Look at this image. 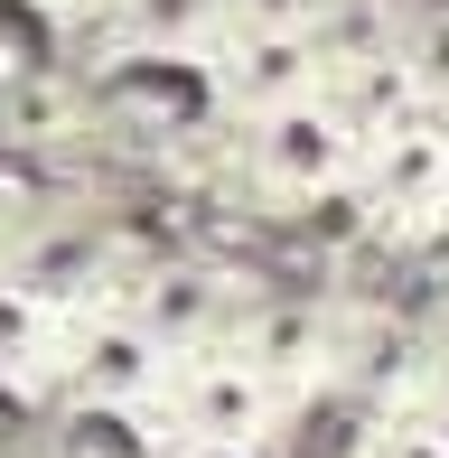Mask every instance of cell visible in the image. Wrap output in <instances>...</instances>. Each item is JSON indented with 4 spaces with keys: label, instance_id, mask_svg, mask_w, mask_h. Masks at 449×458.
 I'll return each mask as SVG.
<instances>
[{
    "label": "cell",
    "instance_id": "6da1fadb",
    "mask_svg": "<svg viewBox=\"0 0 449 458\" xmlns=\"http://www.w3.org/2000/svg\"><path fill=\"white\" fill-rule=\"evenodd\" d=\"M291 411V384H272L234 337L207 346V356H178L159 403L140 411V440L150 458H262Z\"/></svg>",
    "mask_w": 449,
    "mask_h": 458
},
{
    "label": "cell",
    "instance_id": "7a4b0ae2",
    "mask_svg": "<svg viewBox=\"0 0 449 458\" xmlns=\"http://www.w3.org/2000/svg\"><path fill=\"white\" fill-rule=\"evenodd\" d=\"M169 365L178 356L104 290V300L66 309V337H56V365H47V403L85 411V421H140L159 403V384H169Z\"/></svg>",
    "mask_w": 449,
    "mask_h": 458
},
{
    "label": "cell",
    "instance_id": "3957f363",
    "mask_svg": "<svg viewBox=\"0 0 449 458\" xmlns=\"http://www.w3.org/2000/svg\"><path fill=\"white\" fill-rule=\"evenodd\" d=\"M234 150H243V178H253L262 206H281V216H309V206H346V187H356V122L328 103V85L281 103V113L262 122H234Z\"/></svg>",
    "mask_w": 449,
    "mask_h": 458
},
{
    "label": "cell",
    "instance_id": "277c9868",
    "mask_svg": "<svg viewBox=\"0 0 449 458\" xmlns=\"http://www.w3.org/2000/svg\"><path fill=\"white\" fill-rule=\"evenodd\" d=\"M328 29H234V19H207L197 38V85L224 122H262L281 103L328 85Z\"/></svg>",
    "mask_w": 449,
    "mask_h": 458
},
{
    "label": "cell",
    "instance_id": "5b68a950",
    "mask_svg": "<svg viewBox=\"0 0 449 458\" xmlns=\"http://www.w3.org/2000/svg\"><path fill=\"white\" fill-rule=\"evenodd\" d=\"M346 206H356L375 234L421 243V234L449 216V131H440L431 113H412V122H394V131H375V140H365V159H356Z\"/></svg>",
    "mask_w": 449,
    "mask_h": 458
},
{
    "label": "cell",
    "instance_id": "8992f818",
    "mask_svg": "<svg viewBox=\"0 0 449 458\" xmlns=\"http://www.w3.org/2000/svg\"><path fill=\"white\" fill-rule=\"evenodd\" d=\"M113 300L131 309L140 327H150L169 356H207V346L234 337V318L253 300L234 290V272H216V262H188V253H169V262H150V272H122L113 281Z\"/></svg>",
    "mask_w": 449,
    "mask_h": 458
},
{
    "label": "cell",
    "instance_id": "52a82bcc",
    "mask_svg": "<svg viewBox=\"0 0 449 458\" xmlns=\"http://www.w3.org/2000/svg\"><path fill=\"white\" fill-rule=\"evenodd\" d=\"M56 337H66V309L47 290H29L0 262V384L10 393H38L47 403V365H56Z\"/></svg>",
    "mask_w": 449,
    "mask_h": 458
},
{
    "label": "cell",
    "instance_id": "ba28073f",
    "mask_svg": "<svg viewBox=\"0 0 449 458\" xmlns=\"http://www.w3.org/2000/svg\"><path fill=\"white\" fill-rule=\"evenodd\" d=\"M365 458H449V430H440V421H421L412 403H384L375 449H365Z\"/></svg>",
    "mask_w": 449,
    "mask_h": 458
},
{
    "label": "cell",
    "instance_id": "9c48e42d",
    "mask_svg": "<svg viewBox=\"0 0 449 458\" xmlns=\"http://www.w3.org/2000/svg\"><path fill=\"white\" fill-rule=\"evenodd\" d=\"M216 19H234V29H328L337 0H216Z\"/></svg>",
    "mask_w": 449,
    "mask_h": 458
},
{
    "label": "cell",
    "instance_id": "30bf717a",
    "mask_svg": "<svg viewBox=\"0 0 449 458\" xmlns=\"http://www.w3.org/2000/svg\"><path fill=\"white\" fill-rule=\"evenodd\" d=\"M47 19H94V10H113V0H38Z\"/></svg>",
    "mask_w": 449,
    "mask_h": 458
},
{
    "label": "cell",
    "instance_id": "8fae6325",
    "mask_svg": "<svg viewBox=\"0 0 449 458\" xmlns=\"http://www.w3.org/2000/svg\"><path fill=\"white\" fill-rule=\"evenodd\" d=\"M431 122H440V131H449V85H440V94H431Z\"/></svg>",
    "mask_w": 449,
    "mask_h": 458
}]
</instances>
